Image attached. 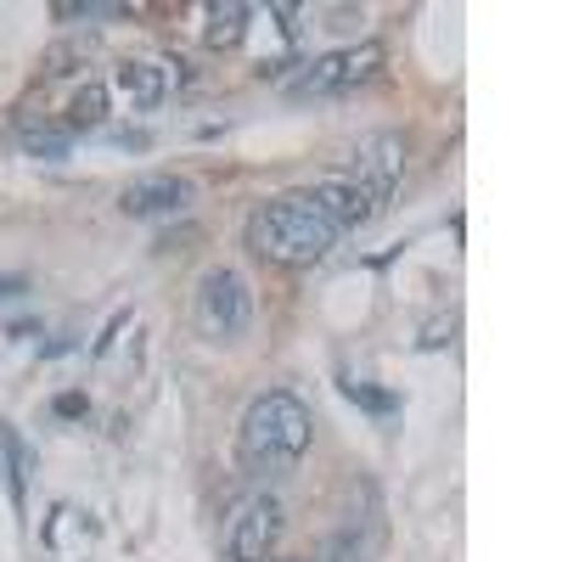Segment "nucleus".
<instances>
[{
    "label": "nucleus",
    "mask_w": 562,
    "mask_h": 562,
    "mask_svg": "<svg viewBox=\"0 0 562 562\" xmlns=\"http://www.w3.org/2000/svg\"><path fill=\"white\" fill-rule=\"evenodd\" d=\"M12 293H23V276H7V281H0V299H12Z\"/></svg>",
    "instance_id": "nucleus-15"
},
{
    "label": "nucleus",
    "mask_w": 562,
    "mask_h": 562,
    "mask_svg": "<svg viewBox=\"0 0 562 562\" xmlns=\"http://www.w3.org/2000/svg\"><path fill=\"white\" fill-rule=\"evenodd\" d=\"M180 63H169V57H130V63H119V74H113V90H124V102H135V108H158V102H169V90H180Z\"/></svg>",
    "instance_id": "nucleus-8"
},
{
    "label": "nucleus",
    "mask_w": 562,
    "mask_h": 562,
    "mask_svg": "<svg viewBox=\"0 0 562 562\" xmlns=\"http://www.w3.org/2000/svg\"><path fill=\"white\" fill-rule=\"evenodd\" d=\"M57 18H124V7H57Z\"/></svg>",
    "instance_id": "nucleus-13"
},
{
    "label": "nucleus",
    "mask_w": 562,
    "mask_h": 562,
    "mask_svg": "<svg viewBox=\"0 0 562 562\" xmlns=\"http://www.w3.org/2000/svg\"><path fill=\"white\" fill-rule=\"evenodd\" d=\"M310 198H315L326 214H333L338 231H355V225H366L371 214L383 209V198H371L366 186H355V180H326V186H315Z\"/></svg>",
    "instance_id": "nucleus-9"
},
{
    "label": "nucleus",
    "mask_w": 562,
    "mask_h": 562,
    "mask_svg": "<svg viewBox=\"0 0 562 562\" xmlns=\"http://www.w3.org/2000/svg\"><path fill=\"white\" fill-rule=\"evenodd\" d=\"M192 198H198L192 180H180V175H140L119 192V209L130 220H169L180 209H192Z\"/></svg>",
    "instance_id": "nucleus-7"
},
{
    "label": "nucleus",
    "mask_w": 562,
    "mask_h": 562,
    "mask_svg": "<svg viewBox=\"0 0 562 562\" xmlns=\"http://www.w3.org/2000/svg\"><path fill=\"white\" fill-rule=\"evenodd\" d=\"M338 237L344 231L333 225V214H326L310 192L276 198L248 220V248L270 265H315L338 248Z\"/></svg>",
    "instance_id": "nucleus-1"
},
{
    "label": "nucleus",
    "mask_w": 562,
    "mask_h": 562,
    "mask_svg": "<svg viewBox=\"0 0 562 562\" xmlns=\"http://www.w3.org/2000/svg\"><path fill=\"white\" fill-rule=\"evenodd\" d=\"M18 140H23V153H34V158H68V147H74V135L63 124H45V119H23Z\"/></svg>",
    "instance_id": "nucleus-11"
},
{
    "label": "nucleus",
    "mask_w": 562,
    "mask_h": 562,
    "mask_svg": "<svg viewBox=\"0 0 562 562\" xmlns=\"http://www.w3.org/2000/svg\"><path fill=\"white\" fill-rule=\"evenodd\" d=\"M378 68H383V45L360 40V45H349V52H326L321 63H310L293 79V97H344V90L378 79Z\"/></svg>",
    "instance_id": "nucleus-5"
},
{
    "label": "nucleus",
    "mask_w": 562,
    "mask_h": 562,
    "mask_svg": "<svg viewBox=\"0 0 562 562\" xmlns=\"http://www.w3.org/2000/svg\"><path fill=\"white\" fill-rule=\"evenodd\" d=\"M248 18H254V7H243V0H220V7H209V29H203L209 52H237V45L248 40Z\"/></svg>",
    "instance_id": "nucleus-10"
},
{
    "label": "nucleus",
    "mask_w": 562,
    "mask_h": 562,
    "mask_svg": "<svg viewBox=\"0 0 562 562\" xmlns=\"http://www.w3.org/2000/svg\"><path fill=\"white\" fill-rule=\"evenodd\" d=\"M310 439H315L310 405L288 389H270L237 422V461L248 467V473H276V467L299 461L310 450Z\"/></svg>",
    "instance_id": "nucleus-2"
},
{
    "label": "nucleus",
    "mask_w": 562,
    "mask_h": 562,
    "mask_svg": "<svg viewBox=\"0 0 562 562\" xmlns=\"http://www.w3.org/2000/svg\"><path fill=\"white\" fill-rule=\"evenodd\" d=\"M102 119H108V90H102V85H85L79 97L68 102V119H63V130H68V135H74V130H97Z\"/></svg>",
    "instance_id": "nucleus-12"
},
{
    "label": "nucleus",
    "mask_w": 562,
    "mask_h": 562,
    "mask_svg": "<svg viewBox=\"0 0 562 562\" xmlns=\"http://www.w3.org/2000/svg\"><path fill=\"white\" fill-rule=\"evenodd\" d=\"M198 326H203V338H237L248 333V321H254V293H248V281L237 270H209L198 281Z\"/></svg>",
    "instance_id": "nucleus-4"
},
{
    "label": "nucleus",
    "mask_w": 562,
    "mask_h": 562,
    "mask_svg": "<svg viewBox=\"0 0 562 562\" xmlns=\"http://www.w3.org/2000/svg\"><path fill=\"white\" fill-rule=\"evenodd\" d=\"M405 175V140L400 135H366L349 147V175L355 186H366L371 198H389Z\"/></svg>",
    "instance_id": "nucleus-6"
},
{
    "label": "nucleus",
    "mask_w": 562,
    "mask_h": 562,
    "mask_svg": "<svg viewBox=\"0 0 562 562\" xmlns=\"http://www.w3.org/2000/svg\"><path fill=\"white\" fill-rule=\"evenodd\" d=\"M281 506H276V495H243L237 506L225 512V557L231 562H265L270 551H276V540H281Z\"/></svg>",
    "instance_id": "nucleus-3"
},
{
    "label": "nucleus",
    "mask_w": 562,
    "mask_h": 562,
    "mask_svg": "<svg viewBox=\"0 0 562 562\" xmlns=\"http://www.w3.org/2000/svg\"><path fill=\"white\" fill-rule=\"evenodd\" d=\"M57 416H85V394H57Z\"/></svg>",
    "instance_id": "nucleus-14"
}]
</instances>
